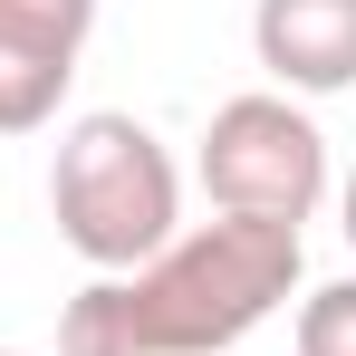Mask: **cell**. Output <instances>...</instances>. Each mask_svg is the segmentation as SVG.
I'll return each mask as SVG.
<instances>
[{
  "label": "cell",
  "mask_w": 356,
  "mask_h": 356,
  "mask_svg": "<svg viewBox=\"0 0 356 356\" xmlns=\"http://www.w3.org/2000/svg\"><path fill=\"white\" fill-rule=\"evenodd\" d=\"M308 241L289 222H202L174 232L145 270L87 280L58 318V356H222L298 298Z\"/></svg>",
  "instance_id": "cell-1"
},
{
  "label": "cell",
  "mask_w": 356,
  "mask_h": 356,
  "mask_svg": "<svg viewBox=\"0 0 356 356\" xmlns=\"http://www.w3.org/2000/svg\"><path fill=\"white\" fill-rule=\"evenodd\" d=\"M49 212H58V241L87 260V270L125 280V270H145V260L183 232V174H174V154H164L154 125L97 106V116L58 125Z\"/></svg>",
  "instance_id": "cell-2"
},
{
  "label": "cell",
  "mask_w": 356,
  "mask_h": 356,
  "mask_svg": "<svg viewBox=\"0 0 356 356\" xmlns=\"http://www.w3.org/2000/svg\"><path fill=\"white\" fill-rule=\"evenodd\" d=\"M193 174L212 193V212H241V222H308L327 202V135L308 106H289L280 87H250L232 106H212L202 125V154Z\"/></svg>",
  "instance_id": "cell-3"
},
{
  "label": "cell",
  "mask_w": 356,
  "mask_h": 356,
  "mask_svg": "<svg viewBox=\"0 0 356 356\" xmlns=\"http://www.w3.org/2000/svg\"><path fill=\"white\" fill-rule=\"evenodd\" d=\"M97 0H0V135H39L77 87Z\"/></svg>",
  "instance_id": "cell-4"
},
{
  "label": "cell",
  "mask_w": 356,
  "mask_h": 356,
  "mask_svg": "<svg viewBox=\"0 0 356 356\" xmlns=\"http://www.w3.org/2000/svg\"><path fill=\"white\" fill-rule=\"evenodd\" d=\"M250 49L280 77V97H337L356 87V0H260Z\"/></svg>",
  "instance_id": "cell-5"
},
{
  "label": "cell",
  "mask_w": 356,
  "mask_h": 356,
  "mask_svg": "<svg viewBox=\"0 0 356 356\" xmlns=\"http://www.w3.org/2000/svg\"><path fill=\"white\" fill-rule=\"evenodd\" d=\"M298 356H356V280L298 298Z\"/></svg>",
  "instance_id": "cell-6"
},
{
  "label": "cell",
  "mask_w": 356,
  "mask_h": 356,
  "mask_svg": "<svg viewBox=\"0 0 356 356\" xmlns=\"http://www.w3.org/2000/svg\"><path fill=\"white\" fill-rule=\"evenodd\" d=\"M337 212H347L337 232H347V250H356V174H347V193H337Z\"/></svg>",
  "instance_id": "cell-7"
},
{
  "label": "cell",
  "mask_w": 356,
  "mask_h": 356,
  "mask_svg": "<svg viewBox=\"0 0 356 356\" xmlns=\"http://www.w3.org/2000/svg\"><path fill=\"white\" fill-rule=\"evenodd\" d=\"M0 356H19V347H0Z\"/></svg>",
  "instance_id": "cell-8"
}]
</instances>
